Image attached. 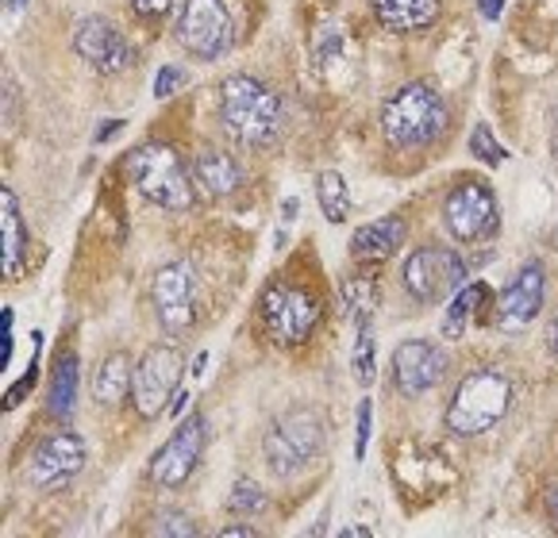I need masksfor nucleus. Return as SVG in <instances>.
Instances as JSON below:
<instances>
[{
	"instance_id": "1",
	"label": "nucleus",
	"mask_w": 558,
	"mask_h": 538,
	"mask_svg": "<svg viewBox=\"0 0 558 538\" xmlns=\"http://www.w3.org/2000/svg\"><path fill=\"white\" fill-rule=\"evenodd\" d=\"M220 123L239 147H270L281 131V100L274 89L246 74L220 85Z\"/></svg>"
},
{
	"instance_id": "2",
	"label": "nucleus",
	"mask_w": 558,
	"mask_h": 538,
	"mask_svg": "<svg viewBox=\"0 0 558 538\" xmlns=\"http://www.w3.org/2000/svg\"><path fill=\"white\" fill-rule=\"evenodd\" d=\"M447 127V105L436 93V85L412 82L397 89L386 100L381 112V131H386L389 147L397 150H420L427 143H436Z\"/></svg>"
},
{
	"instance_id": "3",
	"label": "nucleus",
	"mask_w": 558,
	"mask_h": 538,
	"mask_svg": "<svg viewBox=\"0 0 558 538\" xmlns=\"http://www.w3.org/2000/svg\"><path fill=\"white\" fill-rule=\"evenodd\" d=\"M324 447H328V424L316 408H289L286 416L274 419L263 439L266 465L278 477L304 474L308 465L324 457Z\"/></svg>"
},
{
	"instance_id": "4",
	"label": "nucleus",
	"mask_w": 558,
	"mask_h": 538,
	"mask_svg": "<svg viewBox=\"0 0 558 538\" xmlns=\"http://www.w3.org/2000/svg\"><path fill=\"white\" fill-rule=\"evenodd\" d=\"M512 404V384L501 369H474L466 381L454 389L451 408H447V431L474 439L497 427L509 416Z\"/></svg>"
},
{
	"instance_id": "5",
	"label": "nucleus",
	"mask_w": 558,
	"mask_h": 538,
	"mask_svg": "<svg viewBox=\"0 0 558 538\" xmlns=\"http://www.w3.org/2000/svg\"><path fill=\"white\" fill-rule=\"evenodd\" d=\"M128 178L135 181L150 205L166 208V212H190L193 208V185L190 170L181 166V158L162 143H143L128 155Z\"/></svg>"
},
{
	"instance_id": "6",
	"label": "nucleus",
	"mask_w": 558,
	"mask_h": 538,
	"mask_svg": "<svg viewBox=\"0 0 558 538\" xmlns=\"http://www.w3.org/2000/svg\"><path fill=\"white\" fill-rule=\"evenodd\" d=\"M444 220L459 243H489L501 228V212H497V196L485 181L466 178L447 193L444 200Z\"/></svg>"
},
{
	"instance_id": "7",
	"label": "nucleus",
	"mask_w": 558,
	"mask_h": 538,
	"mask_svg": "<svg viewBox=\"0 0 558 538\" xmlns=\"http://www.w3.org/2000/svg\"><path fill=\"white\" fill-rule=\"evenodd\" d=\"M258 308H263V327L274 346H301L320 323V301L296 285H270Z\"/></svg>"
},
{
	"instance_id": "8",
	"label": "nucleus",
	"mask_w": 558,
	"mask_h": 538,
	"mask_svg": "<svg viewBox=\"0 0 558 538\" xmlns=\"http://www.w3.org/2000/svg\"><path fill=\"white\" fill-rule=\"evenodd\" d=\"M181 374H185V358L173 346H150L140 362H135L132 377V404L143 419H158L166 412V400L178 396Z\"/></svg>"
},
{
	"instance_id": "9",
	"label": "nucleus",
	"mask_w": 558,
	"mask_h": 538,
	"mask_svg": "<svg viewBox=\"0 0 558 538\" xmlns=\"http://www.w3.org/2000/svg\"><path fill=\"white\" fill-rule=\"evenodd\" d=\"M235 27H231V12L223 0H185L178 16V42L190 50L193 58H213L228 54Z\"/></svg>"
},
{
	"instance_id": "10",
	"label": "nucleus",
	"mask_w": 558,
	"mask_h": 538,
	"mask_svg": "<svg viewBox=\"0 0 558 538\" xmlns=\"http://www.w3.org/2000/svg\"><path fill=\"white\" fill-rule=\"evenodd\" d=\"M401 281L420 304H439L466 281V261L447 246H420L404 261Z\"/></svg>"
},
{
	"instance_id": "11",
	"label": "nucleus",
	"mask_w": 558,
	"mask_h": 538,
	"mask_svg": "<svg viewBox=\"0 0 558 538\" xmlns=\"http://www.w3.org/2000/svg\"><path fill=\"white\" fill-rule=\"evenodd\" d=\"M155 316L166 334H185L197 319V273L190 261H170L155 273Z\"/></svg>"
},
{
	"instance_id": "12",
	"label": "nucleus",
	"mask_w": 558,
	"mask_h": 538,
	"mask_svg": "<svg viewBox=\"0 0 558 538\" xmlns=\"http://www.w3.org/2000/svg\"><path fill=\"white\" fill-rule=\"evenodd\" d=\"M205 442H208L205 416H190L162 442V450L150 457V481L162 485V489H181L193 477V469L201 465Z\"/></svg>"
},
{
	"instance_id": "13",
	"label": "nucleus",
	"mask_w": 558,
	"mask_h": 538,
	"mask_svg": "<svg viewBox=\"0 0 558 538\" xmlns=\"http://www.w3.org/2000/svg\"><path fill=\"white\" fill-rule=\"evenodd\" d=\"M85 465V442L74 431H54L50 439H43L35 447V454L27 457V485L35 489H62L66 481H74Z\"/></svg>"
},
{
	"instance_id": "14",
	"label": "nucleus",
	"mask_w": 558,
	"mask_h": 538,
	"mask_svg": "<svg viewBox=\"0 0 558 538\" xmlns=\"http://www.w3.org/2000/svg\"><path fill=\"white\" fill-rule=\"evenodd\" d=\"M543 293H547L543 266H539V261H527L517 278H512V285L501 293V301H497V311H493V319H497V331H505V334L527 331V327H532V319L539 316V308H543Z\"/></svg>"
},
{
	"instance_id": "15",
	"label": "nucleus",
	"mask_w": 558,
	"mask_h": 538,
	"mask_svg": "<svg viewBox=\"0 0 558 538\" xmlns=\"http://www.w3.org/2000/svg\"><path fill=\"white\" fill-rule=\"evenodd\" d=\"M447 354L427 339H409L393 351V381L404 396H424L444 381Z\"/></svg>"
},
{
	"instance_id": "16",
	"label": "nucleus",
	"mask_w": 558,
	"mask_h": 538,
	"mask_svg": "<svg viewBox=\"0 0 558 538\" xmlns=\"http://www.w3.org/2000/svg\"><path fill=\"white\" fill-rule=\"evenodd\" d=\"M74 50L97 70V74H123V70L135 62V50L128 47V39H123L108 20H97V16L77 24Z\"/></svg>"
},
{
	"instance_id": "17",
	"label": "nucleus",
	"mask_w": 558,
	"mask_h": 538,
	"mask_svg": "<svg viewBox=\"0 0 558 538\" xmlns=\"http://www.w3.org/2000/svg\"><path fill=\"white\" fill-rule=\"evenodd\" d=\"M404 235H409V228H404L401 216H386V220H374L354 231L351 254L359 261H386L404 246Z\"/></svg>"
},
{
	"instance_id": "18",
	"label": "nucleus",
	"mask_w": 558,
	"mask_h": 538,
	"mask_svg": "<svg viewBox=\"0 0 558 538\" xmlns=\"http://www.w3.org/2000/svg\"><path fill=\"white\" fill-rule=\"evenodd\" d=\"M27 254V228L20 216V200L12 188H0V266L4 278H16Z\"/></svg>"
},
{
	"instance_id": "19",
	"label": "nucleus",
	"mask_w": 558,
	"mask_h": 538,
	"mask_svg": "<svg viewBox=\"0 0 558 538\" xmlns=\"http://www.w3.org/2000/svg\"><path fill=\"white\" fill-rule=\"evenodd\" d=\"M193 181H197L208 196H231L243 185V173H239L235 158L223 155V150H201V155L193 158Z\"/></svg>"
},
{
	"instance_id": "20",
	"label": "nucleus",
	"mask_w": 558,
	"mask_h": 538,
	"mask_svg": "<svg viewBox=\"0 0 558 538\" xmlns=\"http://www.w3.org/2000/svg\"><path fill=\"white\" fill-rule=\"evenodd\" d=\"M369 9L393 32H416L439 16V0H369Z\"/></svg>"
},
{
	"instance_id": "21",
	"label": "nucleus",
	"mask_w": 558,
	"mask_h": 538,
	"mask_svg": "<svg viewBox=\"0 0 558 538\" xmlns=\"http://www.w3.org/2000/svg\"><path fill=\"white\" fill-rule=\"evenodd\" d=\"M132 377H135V362L128 354H108L105 366L97 369V381H93V396L100 404H120L132 389Z\"/></svg>"
},
{
	"instance_id": "22",
	"label": "nucleus",
	"mask_w": 558,
	"mask_h": 538,
	"mask_svg": "<svg viewBox=\"0 0 558 538\" xmlns=\"http://www.w3.org/2000/svg\"><path fill=\"white\" fill-rule=\"evenodd\" d=\"M74 400H77V358L74 354H62L54 362V377H50L47 412L54 419H70L74 416Z\"/></svg>"
},
{
	"instance_id": "23",
	"label": "nucleus",
	"mask_w": 558,
	"mask_h": 538,
	"mask_svg": "<svg viewBox=\"0 0 558 538\" xmlns=\"http://www.w3.org/2000/svg\"><path fill=\"white\" fill-rule=\"evenodd\" d=\"M485 304H489V289H485L482 281H477V285L459 289V296H454L451 308H447L444 339H459V334H466V327L474 323L477 316H482Z\"/></svg>"
},
{
	"instance_id": "24",
	"label": "nucleus",
	"mask_w": 558,
	"mask_h": 538,
	"mask_svg": "<svg viewBox=\"0 0 558 538\" xmlns=\"http://www.w3.org/2000/svg\"><path fill=\"white\" fill-rule=\"evenodd\" d=\"M316 200H320L328 223H343L347 212H351V188H347V178L339 170H324L316 178Z\"/></svg>"
},
{
	"instance_id": "25",
	"label": "nucleus",
	"mask_w": 558,
	"mask_h": 538,
	"mask_svg": "<svg viewBox=\"0 0 558 538\" xmlns=\"http://www.w3.org/2000/svg\"><path fill=\"white\" fill-rule=\"evenodd\" d=\"M374 308H378V285L369 278H351L343 285V311L351 316V323H366L374 319Z\"/></svg>"
},
{
	"instance_id": "26",
	"label": "nucleus",
	"mask_w": 558,
	"mask_h": 538,
	"mask_svg": "<svg viewBox=\"0 0 558 538\" xmlns=\"http://www.w3.org/2000/svg\"><path fill=\"white\" fill-rule=\"evenodd\" d=\"M359 331V339H354V377H359V384H374V319H366V323L354 327Z\"/></svg>"
},
{
	"instance_id": "27",
	"label": "nucleus",
	"mask_w": 558,
	"mask_h": 538,
	"mask_svg": "<svg viewBox=\"0 0 558 538\" xmlns=\"http://www.w3.org/2000/svg\"><path fill=\"white\" fill-rule=\"evenodd\" d=\"M228 508L235 515H258L266 508V497L255 481H235V489H231V497H228Z\"/></svg>"
},
{
	"instance_id": "28",
	"label": "nucleus",
	"mask_w": 558,
	"mask_h": 538,
	"mask_svg": "<svg viewBox=\"0 0 558 538\" xmlns=\"http://www.w3.org/2000/svg\"><path fill=\"white\" fill-rule=\"evenodd\" d=\"M155 535H173V538H193L197 535V523L185 512H173V508H162L155 515Z\"/></svg>"
},
{
	"instance_id": "29",
	"label": "nucleus",
	"mask_w": 558,
	"mask_h": 538,
	"mask_svg": "<svg viewBox=\"0 0 558 538\" xmlns=\"http://www.w3.org/2000/svg\"><path fill=\"white\" fill-rule=\"evenodd\" d=\"M470 150H474V155L482 158V162H493V166H497V162H505V158H509V155H505V147H501V143L493 139V131L485 127V123H477V127H474V135H470Z\"/></svg>"
},
{
	"instance_id": "30",
	"label": "nucleus",
	"mask_w": 558,
	"mask_h": 538,
	"mask_svg": "<svg viewBox=\"0 0 558 538\" xmlns=\"http://www.w3.org/2000/svg\"><path fill=\"white\" fill-rule=\"evenodd\" d=\"M181 82H185V70H181V65H162L155 77V97H173Z\"/></svg>"
},
{
	"instance_id": "31",
	"label": "nucleus",
	"mask_w": 558,
	"mask_h": 538,
	"mask_svg": "<svg viewBox=\"0 0 558 538\" xmlns=\"http://www.w3.org/2000/svg\"><path fill=\"white\" fill-rule=\"evenodd\" d=\"M173 0H132V9L140 12L143 20H155V16H162L166 9H170Z\"/></svg>"
},
{
	"instance_id": "32",
	"label": "nucleus",
	"mask_w": 558,
	"mask_h": 538,
	"mask_svg": "<svg viewBox=\"0 0 558 538\" xmlns=\"http://www.w3.org/2000/svg\"><path fill=\"white\" fill-rule=\"evenodd\" d=\"M366 439H369V400H362L359 408V442H354V454H366Z\"/></svg>"
},
{
	"instance_id": "33",
	"label": "nucleus",
	"mask_w": 558,
	"mask_h": 538,
	"mask_svg": "<svg viewBox=\"0 0 558 538\" xmlns=\"http://www.w3.org/2000/svg\"><path fill=\"white\" fill-rule=\"evenodd\" d=\"M543 508H547V519L558 527V481L547 485V492H543Z\"/></svg>"
},
{
	"instance_id": "34",
	"label": "nucleus",
	"mask_w": 558,
	"mask_h": 538,
	"mask_svg": "<svg viewBox=\"0 0 558 538\" xmlns=\"http://www.w3.org/2000/svg\"><path fill=\"white\" fill-rule=\"evenodd\" d=\"M220 535L223 538H255L258 530L251 527V523H235V527H220Z\"/></svg>"
},
{
	"instance_id": "35",
	"label": "nucleus",
	"mask_w": 558,
	"mask_h": 538,
	"mask_svg": "<svg viewBox=\"0 0 558 538\" xmlns=\"http://www.w3.org/2000/svg\"><path fill=\"white\" fill-rule=\"evenodd\" d=\"M501 9H505V0H482V16L485 20H497V16H501Z\"/></svg>"
},
{
	"instance_id": "36",
	"label": "nucleus",
	"mask_w": 558,
	"mask_h": 538,
	"mask_svg": "<svg viewBox=\"0 0 558 538\" xmlns=\"http://www.w3.org/2000/svg\"><path fill=\"white\" fill-rule=\"evenodd\" d=\"M120 123H123V120H108V127H105V131H97V143H108V139H112L116 131H120Z\"/></svg>"
},
{
	"instance_id": "37",
	"label": "nucleus",
	"mask_w": 558,
	"mask_h": 538,
	"mask_svg": "<svg viewBox=\"0 0 558 538\" xmlns=\"http://www.w3.org/2000/svg\"><path fill=\"white\" fill-rule=\"evenodd\" d=\"M550 346H555V358H558V319H555V327H550Z\"/></svg>"
},
{
	"instance_id": "38",
	"label": "nucleus",
	"mask_w": 558,
	"mask_h": 538,
	"mask_svg": "<svg viewBox=\"0 0 558 538\" xmlns=\"http://www.w3.org/2000/svg\"><path fill=\"white\" fill-rule=\"evenodd\" d=\"M16 4H20V0H16Z\"/></svg>"
}]
</instances>
